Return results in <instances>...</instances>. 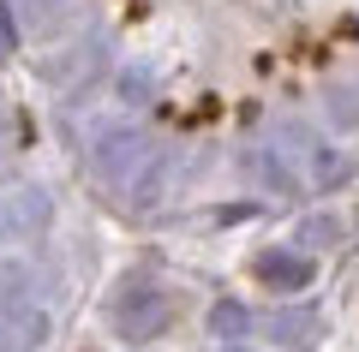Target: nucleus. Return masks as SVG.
Returning <instances> with one entry per match:
<instances>
[{
    "instance_id": "nucleus-1",
    "label": "nucleus",
    "mask_w": 359,
    "mask_h": 352,
    "mask_svg": "<svg viewBox=\"0 0 359 352\" xmlns=\"http://www.w3.org/2000/svg\"><path fill=\"white\" fill-rule=\"evenodd\" d=\"M36 281L25 263L0 257V352H30L48 340V311L36 304Z\"/></svg>"
},
{
    "instance_id": "nucleus-2",
    "label": "nucleus",
    "mask_w": 359,
    "mask_h": 352,
    "mask_svg": "<svg viewBox=\"0 0 359 352\" xmlns=\"http://www.w3.org/2000/svg\"><path fill=\"white\" fill-rule=\"evenodd\" d=\"M156 143L144 138L138 126H108L102 138H96V150H90V162H96V174L108 179V185H120V191H132L144 179V167L156 162Z\"/></svg>"
},
{
    "instance_id": "nucleus-3",
    "label": "nucleus",
    "mask_w": 359,
    "mask_h": 352,
    "mask_svg": "<svg viewBox=\"0 0 359 352\" xmlns=\"http://www.w3.org/2000/svg\"><path fill=\"white\" fill-rule=\"evenodd\" d=\"M168 328V293L156 281H132L126 293H114V335L120 340H156Z\"/></svg>"
},
{
    "instance_id": "nucleus-4",
    "label": "nucleus",
    "mask_w": 359,
    "mask_h": 352,
    "mask_svg": "<svg viewBox=\"0 0 359 352\" xmlns=\"http://www.w3.org/2000/svg\"><path fill=\"white\" fill-rule=\"evenodd\" d=\"M48 197H42V191H13V197H0V239H25V233H42V227H48Z\"/></svg>"
},
{
    "instance_id": "nucleus-5",
    "label": "nucleus",
    "mask_w": 359,
    "mask_h": 352,
    "mask_svg": "<svg viewBox=\"0 0 359 352\" xmlns=\"http://www.w3.org/2000/svg\"><path fill=\"white\" fill-rule=\"evenodd\" d=\"M252 275L264 281L269 293H299L311 281V257H299V251H257Z\"/></svg>"
},
{
    "instance_id": "nucleus-6",
    "label": "nucleus",
    "mask_w": 359,
    "mask_h": 352,
    "mask_svg": "<svg viewBox=\"0 0 359 352\" xmlns=\"http://www.w3.org/2000/svg\"><path fill=\"white\" fill-rule=\"evenodd\" d=\"M318 311H311V304H294V311H276L269 316V335L282 340V346H311V340H318Z\"/></svg>"
},
{
    "instance_id": "nucleus-7",
    "label": "nucleus",
    "mask_w": 359,
    "mask_h": 352,
    "mask_svg": "<svg viewBox=\"0 0 359 352\" xmlns=\"http://www.w3.org/2000/svg\"><path fill=\"white\" fill-rule=\"evenodd\" d=\"M13 13L25 18L30 30H54V24H66V13H72V0H13Z\"/></svg>"
},
{
    "instance_id": "nucleus-8",
    "label": "nucleus",
    "mask_w": 359,
    "mask_h": 352,
    "mask_svg": "<svg viewBox=\"0 0 359 352\" xmlns=\"http://www.w3.org/2000/svg\"><path fill=\"white\" fill-rule=\"evenodd\" d=\"M210 323H216L222 340H240V335H245V311H240V304H216V316H210Z\"/></svg>"
},
{
    "instance_id": "nucleus-9",
    "label": "nucleus",
    "mask_w": 359,
    "mask_h": 352,
    "mask_svg": "<svg viewBox=\"0 0 359 352\" xmlns=\"http://www.w3.org/2000/svg\"><path fill=\"white\" fill-rule=\"evenodd\" d=\"M18 54V13H13V0H0V60H13Z\"/></svg>"
},
{
    "instance_id": "nucleus-10",
    "label": "nucleus",
    "mask_w": 359,
    "mask_h": 352,
    "mask_svg": "<svg viewBox=\"0 0 359 352\" xmlns=\"http://www.w3.org/2000/svg\"><path fill=\"white\" fill-rule=\"evenodd\" d=\"M299 239H335V221H323V215H318V221H306V233H299Z\"/></svg>"
},
{
    "instance_id": "nucleus-11",
    "label": "nucleus",
    "mask_w": 359,
    "mask_h": 352,
    "mask_svg": "<svg viewBox=\"0 0 359 352\" xmlns=\"http://www.w3.org/2000/svg\"><path fill=\"white\" fill-rule=\"evenodd\" d=\"M222 352H245V346H222Z\"/></svg>"
}]
</instances>
